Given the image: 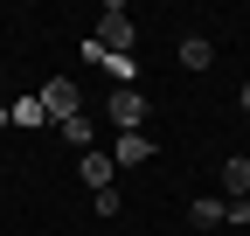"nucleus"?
<instances>
[{
  "mask_svg": "<svg viewBox=\"0 0 250 236\" xmlns=\"http://www.w3.org/2000/svg\"><path fill=\"white\" fill-rule=\"evenodd\" d=\"M132 35H139V21H132V14H125L118 0H111V7L98 14V35H90V42H98L104 56H132Z\"/></svg>",
  "mask_w": 250,
  "mask_h": 236,
  "instance_id": "obj_1",
  "label": "nucleus"
},
{
  "mask_svg": "<svg viewBox=\"0 0 250 236\" xmlns=\"http://www.w3.org/2000/svg\"><path fill=\"white\" fill-rule=\"evenodd\" d=\"M35 98H42V111L56 118V125H62V118H77V111H83V104H77V83H70V77H49V83H42Z\"/></svg>",
  "mask_w": 250,
  "mask_h": 236,
  "instance_id": "obj_2",
  "label": "nucleus"
},
{
  "mask_svg": "<svg viewBox=\"0 0 250 236\" xmlns=\"http://www.w3.org/2000/svg\"><path fill=\"white\" fill-rule=\"evenodd\" d=\"M153 153H160V139H153V132H118V146H111V167H146Z\"/></svg>",
  "mask_w": 250,
  "mask_h": 236,
  "instance_id": "obj_3",
  "label": "nucleus"
},
{
  "mask_svg": "<svg viewBox=\"0 0 250 236\" xmlns=\"http://www.w3.org/2000/svg\"><path fill=\"white\" fill-rule=\"evenodd\" d=\"M146 111H153V104H146L139 91H111V125H118V132H139Z\"/></svg>",
  "mask_w": 250,
  "mask_h": 236,
  "instance_id": "obj_4",
  "label": "nucleus"
},
{
  "mask_svg": "<svg viewBox=\"0 0 250 236\" xmlns=\"http://www.w3.org/2000/svg\"><path fill=\"white\" fill-rule=\"evenodd\" d=\"M111 174H118L111 153H98V146H90V153H77V181H83V188H111Z\"/></svg>",
  "mask_w": 250,
  "mask_h": 236,
  "instance_id": "obj_5",
  "label": "nucleus"
},
{
  "mask_svg": "<svg viewBox=\"0 0 250 236\" xmlns=\"http://www.w3.org/2000/svg\"><path fill=\"white\" fill-rule=\"evenodd\" d=\"M215 63V42L208 35H181V70H208Z\"/></svg>",
  "mask_w": 250,
  "mask_h": 236,
  "instance_id": "obj_6",
  "label": "nucleus"
},
{
  "mask_svg": "<svg viewBox=\"0 0 250 236\" xmlns=\"http://www.w3.org/2000/svg\"><path fill=\"white\" fill-rule=\"evenodd\" d=\"M56 132H62V139H70V146H77V153H90V139H98V125H90V118H83V111H77V118H62V125H56Z\"/></svg>",
  "mask_w": 250,
  "mask_h": 236,
  "instance_id": "obj_7",
  "label": "nucleus"
},
{
  "mask_svg": "<svg viewBox=\"0 0 250 236\" xmlns=\"http://www.w3.org/2000/svg\"><path fill=\"white\" fill-rule=\"evenodd\" d=\"M188 222H195V229H215V222H223V201H215V195L188 201Z\"/></svg>",
  "mask_w": 250,
  "mask_h": 236,
  "instance_id": "obj_8",
  "label": "nucleus"
},
{
  "mask_svg": "<svg viewBox=\"0 0 250 236\" xmlns=\"http://www.w3.org/2000/svg\"><path fill=\"white\" fill-rule=\"evenodd\" d=\"M7 118H14V125H42L49 111H42V98H14V104H7Z\"/></svg>",
  "mask_w": 250,
  "mask_h": 236,
  "instance_id": "obj_9",
  "label": "nucleus"
},
{
  "mask_svg": "<svg viewBox=\"0 0 250 236\" xmlns=\"http://www.w3.org/2000/svg\"><path fill=\"white\" fill-rule=\"evenodd\" d=\"M236 104H243V111H250V83H243V91H236Z\"/></svg>",
  "mask_w": 250,
  "mask_h": 236,
  "instance_id": "obj_10",
  "label": "nucleus"
},
{
  "mask_svg": "<svg viewBox=\"0 0 250 236\" xmlns=\"http://www.w3.org/2000/svg\"><path fill=\"white\" fill-rule=\"evenodd\" d=\"M0 125H7V98H0Z\"/></svg>",
  "mask_w": 250,
  "mask_h": 236,
  "instance_id": "obj_11",
  "label": "nucleus"
}]
</instances>
